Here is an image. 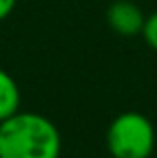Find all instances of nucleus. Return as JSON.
<instances>
[{
	"label": "nucleus",
	"instance_id": "nucleus-1",
	"mask_svg": "<svg viewBox=\"0 0 157 158\" xmlns=\"http://www.w3.org/2000/svg\"><path fill=\"white\" fill-rule=\"evenodd\" d=\"M63 138L38 112H16L0 122V158H61Z\"/></svg>",
	"mask_w": 157,
	"mask_h": 158
},
{
	"label": "nucleus",
	"instance_id": "nucleus-2",
	"mask_svg": "<svg viewBox=\"0 0 157 158\" xmlns=\"http://www.w3.org/2000/svg\"><path fill=\"white\" fill-rule=\"evenodd\" d=\"M107 150L113 158H149L155 150V128L141 112L127 110L107 128Z\"/></svg>",
	"mask_w": 157,
	"mask_h": 158
},
{
	"label": "nucleus",
	"instance_id": "nucleus-3",
	"mask_svg": "<svg viewBox=\"0 0 157 158\" xmlns=\"http://www.w3.org/2000/svg\"><path fill=\"white\" fill-rule=\"evenodd\" d=\"M143 10L131 0H115L107 8V24L111 30L117 32L119 36H137L143 32L145 26Z\"/></svg>",
	"mask_w": 157,
	"mask_h": 158
},
{
	"label": "nucleus",
	"instance_id": "nucleus-4",
	"mask_svg": "<svg viewBox=\"0 0 157 158\" xmlns=\"http://www.w3.org/2000/svg\"><path fill=\"white\" fill-rule=\"evenodd\" d=\"M20 110V88L16 80L0 68V122Z\"/></svg>",
	"mask_w": 157,
	"mask_h": 158
},
{
	"label": "nucleus",
	"instance_id": "nucleus-5",
	"mask_svg": "<svg viewBox=\"0 0 157 158\" xmlns=\"http://www.w3.org/2000/svg\"><path fill=\"white\" fill-rule=\"evenodd\" d=\"M143 38L153 50H157V10L145 18V26H143Z\"/></svg>",
	"mask_w": 157,
	"mask_h": 158
},
{
	"label": "nucleus",
	"instance_id": "nucleus-6",
	"mask_svg": "<svg viewBox=\"0 0 157 158\" xmlns=\"http://www.w3.org/2000/svg\"><path fill=\"white\" fill-rule=\"evenodd\" d=\"M14 6H16V0H0V22L12 14Z\"/></svg>",
	"mask_w": 157,
	"mask_h": 158
}]
</instances>
